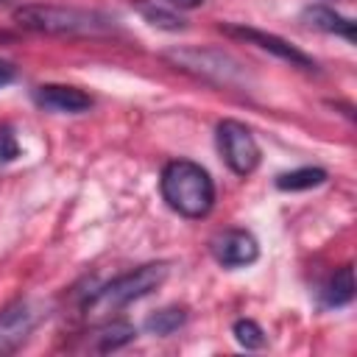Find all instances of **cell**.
<instances>
[{
	"label": "cell",
	"mask_w": 357,
	"mask_h": 357,
	"mask_svg": "<svg viewBox=\"0 0 357 357\" xmlns=\"http://www.w3.org/2000/svg\"><path fill=\"white\" fill-rule=\"evenodd\" d=\"M159 190H162V198L167 201V206L184 218H204V215H209V209L215 204L212 176L190 159L167 162L162 170V178H159Z\"/></svg>",
	"instance_id": "obj_1"
},
{
	"label": "cell",
	"mask_w": 357,
	"mask_h": 357,
	"mask_svg": "<svg viewBox=\"0 0 357 357\" xmlns=\"http://www.w3.org/2000/svg\"><path fill=\"white\" fill-rule=\"evenodd\" d=\"M170 273V265L167 262H148V265H139L117 279H112L106 287H100L86 304H84V315L89 321H98V318H106L117 310H123L126 304L131 301H139L145 298L148 293H153Z\"/></svg>",
	"instance_id": "obj_2"
},
{
	"label": "cell",
	"mask_w": 357,
	"mask_h": 357,
	"mask_svg": "<svg viewBox=\"0 0 357 357\" xmlns=\"http://www.w3.org/2000/svg\"><path fill=\"white\" fill-rule=\"evenodd\" d=\"M14 22L39 31V33H103L112 28V20L73 6H45V3H28L14 11Z\"/></svg>",
	"instance_id": "obj_3"
},
{
	"label": "cell",
	"mask_w": 357,
	"mask_h": 357,
	"mask_svg": "<svg viewBox=\"0 0 357 357\" xmlns=\"http://www.w3.org/2000/svg\"><path fill=\"white\" fill-rule=\"evenodd\" d=\"M165 59L173 61L176 67L195 73L201 78L218 81V84H240L243 81V64L231 59L223 50H209V47H176L165 50Z\"/></svg>",
	"instance_id": "obj_4"
},
{
	"label": "cell",
	"mask_w": 357,
	"mask_h": 357,
	"mask_svg": "<svg viewBox=\"0 0 357 357\" xmlns=\"http://www.w3.org/2000/svg\"><path fill=\"white\" fill-rule=\"evenodd\" d=\"M218 151H220L223 162L229 165V170L237 176L254 173L259 165V156H262L259 142L254 139L251 128L237 120L218 123Z\"/></svg>",
	"instance_id": "obj_5"
},
{
	"label": "cell",
	"mask_w": 357,
	"mask_h": 357,
	"mask_svg": "<svg viewBox=\"0 0 357 357\" xmlns=\"http://www.w3.org/2000/svg\"><path fill=\"white\" fill-rule=\"evenodd\" d=\"M220 31L226 36H234V39H243L248 45H257L259 50H268L273 53L276 59L287 61L290 67H301V70H315V61L298 50L296 45H290L287 39L276 36V33H268V31H259V28H251V25H237V22H220Z\"/></svg>",
	"instance_id": "obj_6"
},
{
	"label": "cell",
	"mask_w": 357,
	"mask_h": 357,
	"mask_svg": "<svg viewBox=\"0 0 357 357\" xmlns=\"http://www.w3.org/2000/svg\"><path fill=\"white\" fill-rule=\"evenodd\" d=\"M47 312L36 301H14L6 310H0V351L17 349L45 318Z\"/></svg>",
	"instance_id": "obj_7"
},
{
	"label": "cell",
	"mask_w": 357,
	"mask_h": 357,
	"mask_svg": "<svg viewBox=\"0 0 357 357\" xmlns=\"http://www.w3.org/2000/svg\"><path fill=\"white\" fill-rule=\"evenodd\" d=\"M212 257L223 268H243L257 262L259 257V243L251 231L245 229H229L212 240Z\"/></svg>",
	"instance_id": "obj_8"
},
{
	"label": "cell",
	"mask_w": 357,
	"mask_h": 357,
	"mask_svg": "<svg viewBox=\"0 0 357 357\" xmlns=\"http://www.w3.org/2000/svg\"><path fill=\"white\" fill-rule=\"evenodd\" d=\"M31 98L39 109L53 114H81V112H89L92 106V98L84 89L67 86V84H42L31 92Z\"/></svg>",
	"instance_id": "obj_9"
},
{
	"label": "cell",
	"mask_w": 357,
	"mask_h": 357,
	"mask_svg": "<svg viewBox=\"0 0 357 357\" xmlns=\"http://www.w3.org/2000/svg\"><path fill=\"white\" fill-rule=\"evenodd\" d=\"M304 22L324 31V33H335V36H343L346 42H354V22L343 14H337L329 6H307L304 8Z\"/></svg>",
	"instance_id": "obj_10"
},
{
	"label": "cell",
	"mask_w": 357,
	"mask_h": 357,
	"mask_svg": "<svg viewBox=\"0 0 357 357\" xmlns=\"http://www.w3.org/2000/svg\"><path fill=\"white\" fill-rule=\"evenodd\" d=\"M351 298H354V268L343 265L321 287V304L332 310V307H346Z\"/></svg>",
	"instance_id": "obj_11"
},
{
	"label": "cell",
	"mask_w": 357,
	"mask_h": 357,
	"mask_svg": "<svg viewBox=\"0 0 357 357\" xmlns=\"http://www.w3.org/2000/svg\"><path fill=\"white\" fill-rule=\"evenodd\" d=\"M324 181H326V170H324V167H296V170L279 173L273 184H276V190H282V192H301V190L321 187Z\"/></svg>",
	"instance_id": "obj_12"
},
{
	"label": "cell",
	"mask_w": 357,
	"mask_h": 357,
	"mask_svg": "<svg viewBox=\"0 0 357 357\" xmlns=\"http://www.w3.org/2000/svg\"><path fill=\"white\" fill-rule=\"evenodd\" d=\"M131 6L139 11V17L153 25V28H162V31H184V20L170 11V8H162L156 0H131Z\"/></svg>",
	"instance_id": "obj_13"
},
{
	"label": "cell",
	"mask_w": 357,
	"mask_h": 357,
	"mask_svg": "<svg viewBox=\"0 0 357 357\" xmlns=\"http://www.w3.org/2000/svg\"><path fill=\"white\" fill-rule=\"evenodd\" d=\"M187 324V310L184 307H162V310H156L153 315H148L145 318V329L151 332V335H159V337H165V335H173L176 329H181Z\"/></svg>",
	"instance_id": "obj_14"
},
{
	"label": "cell",
	"mask_w": 357,
	"mask_h": 357,
	"mask_svg": "<svg viewBox=\"0 0 357 357\" xmlns=\"http://www.w3.org/2000/svg\"><path fill=\"white\" fill-rule=\"evenodd\" d=\"M134 337H137L134 324H128V321H112V324H106L98 332V351H114V349L131 343Z\"/></svg>",
	"instance_id": "obj_15"
},
{
	"label": "cell",
	"mask_w": 357,
	"mask_h": 357,
	"mask_svg": "<svg viewBox=\"0 0 357 357\" xmlns=\"http://www.w3.org/2000/svg\"><path fill=\"white\" fill-rule=\"evenodd\" d=\"M231 335H234V340H237L243 349H262V346H265V332H262V326H259L257 321H251V318L234 321Z\"/></svg>",
	"instance_id": "obj_16"
},
{
	"label": "cell",
	"mask_w": 357,
	"mask_h": 357,
	"mask_svg": "<svg viewBox=\"0 0 357 357\" xmlns=\"http://www.w3.org/2000/svg\"><path fill=\"white\" fill-rule=\"evenodd\" d=\"M17 156H20V145H17L14 134L8 128H0V165L14 162Z\"/></svg>",
	"instance_id": "obj_17"
},
{
	"label": "cell",
	"mask_w": 357,
	"mask_h": 357,
	"mask_svg": "<svg viewBox=\"0 0 357 357\" xmlns=\"http://www.w3.org/2000/svg\"><path fill=\"white\" fill-rule=\"evenodd\" d=\"M162 3L176 6V8H198V6H204V0H162Z\"/></svg>",
	"instance_id": "obj_18"
},
{
	"label": "cell",
	"mask_w": 357,
	"mask_h": 357,
	"mask_svg": "<svg viewBox=\"0 0 357 357\" xmlns=\"http://www.w3.org/2000/svg\"><path fill=\"white\" fill-rule=\"evenodd\" d=\"M11 78H14V67H8L6 61H0V86L11 84Z\"/></svg>",
	"instance_id": "obj_19"
}]
</instances>
